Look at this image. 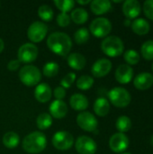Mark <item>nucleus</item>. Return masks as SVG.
<instances>
[{"label": "nucleus", "instance_id": "1", "mask_svg": "<svg viewBox=\"0 0 153 154\" xmlns=\"http://www.w3.org/2000/svg\"><path fill=\"white\" fill-rule=\"evenodd\" d=\"M47 46L53 53L65 57L71 51L72 41L67 33L54 32L50 33L47 39Z\"/></svg>", "mask_w": 153, "mask_h": 154}, {"label": "nucleus", "instance_id": "2", "mask_svg": "<svg viewBox=\"0 0 153 154\" xmlns=\"http://www.w3.org/2000/svg\"><path fill=\"white\" fill-rule=\"evenodd\" d=\"M22 146L27 153H41L47 146V138L41 132H32L23 138Z\"/></svg>", "mask_w": 153, "mask_h": 154}, {"label": "nucleus", "instance_id": "3", "mask_svg": "<svg viewBox=\"0 0 153 154\" xmlns=\"http://www.w3.org/2000/svg\"><path fill=\"white\" fill-rule=\"evenodd\" d=\"M102 51L108 57H118L124 51V44L121 38L115 35L106 37L101 43Z\"/></svg>", "mask_w": 153, "mask_h": 154}, {"label": "nucleus", "instance_id": "4", "mask_svg": "<svg viewBox=\"0 0 153 154\" xmlns=\"http://www.w3.org/2000/svg\"><path fill=\"white\" fill-rule=\"evenodd\" d=\"M19 79L23 85L33 87L41 81V73L37 67L33 65H25L19 71Z\"/></svg>", "mask_w": 153, "mask_h": 154}, {"label": "nucleus", "instance_id": "5", "mask_svg": "<svg viewBox=\"0 0 153 154\" xmlns=\"http://www.w3.org/2000/svg\"><path fill=\"white\" fill-rule=\"evenodd\" d=\"M108 98L110 102L116 107L124 108L130 105L132 97L129 91L124 88L116 87L108 92Z\"/></svg>", "mask_w": 153, "mask_h": 154}, {"label": "nucleus", "instance_id": "6", "mask_svg": "<svg viewBox=\"0 0 153 154\" xmlns=\"http://www.w3.org/2000/svg\"><path fill=\"white\" fill-rule=\"evenodd\" d=\"M89 30L95 37L106 38L112 31V23L106 17H97L91 22Z\"/></svg>", "mask_w": 153, "mask_h": 154}, {"label": "nucleus", "instance_id": "7", "mask_svg": "<svg viewBox=\"0 0 153 154\" xmlns=\"http://www.w3.org/2000/svg\"><path fill=\"white\" fill-rule=\"evenodd\" d=\"M48 33V26L40 21L33 22L27 30V37L28 39L34 43L41 42Z\"/></svg>", "mask_w": 153, "mask_h": 154}, {"label": "nucleus", "instance_id": "8", "mask_svg": "<svg viewBox=\"0 0 153 154\" xmlns=\"http://www.w3.org/2000/svg\"><path fill=\"white\" fill-rule=\"evenodd\" d=\"M52 145L60 151H66L70 149L74 144L73 135L65 131L57 132L52 137Z\"/></svg>", "mask_w": 153, "mask_h": 154}, {"label": "nucleus", "instance_id": "9", "mask_svg": "<svg viewBox=\"0 0 153 154\" xmlns=\"http://www.w3.org/2000/svg\"><path fill=\"white\" fill-rule=\"evenodd\" d=\"M78 125L84 131L92 133L97 129L98 122L96 116L90 112L83 111L77 116Z\"/></svg>", "mask_w": 153, "mask_h": 154}, {"label": "nucleus", "instance_id": "10", "mask_svg": "<svg viewBox=\"0 0 153 154\" xmlns=\"http://www.w3.org/2000/svg\"><path fill=\"white\" fill-rule=\"evenodd\" d=\"M18 60L23 63H30L34 61L38 57V48L33 43H24L18 50Z\"/></svg>", "mask_w": 153, "mask_h": 154}, {"label": "nucleus", "instance_id": "11", "mask_svg": "<svg viewBox=\"0 0 153 154\" xmlns=\"http://www.w3.org/2000/svg\"><path fill=\"white\" fill-rule=\"evenodd\" d=\"M75 148L79 154H95L97 149V145L92 138L83 135L77 139Z\"/></svg>", "mask_w": 153, "mask_h": 154}, {"label": "nucleus", "instance_id": "12", "mask_svg": "<svg viewBox=\"0 0 153 154\" xmlns=\"http://www.w3.org/2000/svg\"><path fill=\"white\" fill-rule=\"evenodd\" d=\"M109 147L115 153H122L129 147V139L125 134L116 133L113 134L109 140Z\"/></svg>", "mask_w": 153, "mask_h": 154}, {"label": "nucleus", "instance_id": "13", "mask_svg": "<svg viewBox=\"0 0 153 154\" xmlns=\"http://www.w3.org/2000/svg\"><path fill=\"white\" fill-rule=\"evenodd\" d=\"M112 69V62L108 59L97 60L91 68L92 75L96 78H103L106 76Z\"/></svg>", "mask_w": 153, "mask_h": 154}, {"label": "nucleus", "instance_id": "14", "mask_svg": "<svg viewBox=\"0 0 153 154\" xmlns=\"http://www.w3.org/2000/svg\"><path fill=\"white\" fill-rule=\"evenodd\" d=\"M115 79L120 84H128L133 78V69L127 64H121L117 67L115 73Z\"/></svg>", "mask_w": 153, "mask_h": 154}, {"label": "nucleus", "instance_id": "15", "mask_svg": "<svg viewBox=\"0 0 153 154\" xmlns=\"http://www.w3.org/2000/svg\"><path fill=\"white\" fill-rule=\"evenodd\" d=\"M123 13L127 19H134L139 16L142 11V6L137 0H126L123 5Z\"/></svg>", "mask_w": 153, "mask_h": 154}, {"label": "nucleus", "instance_id": "16", "mask_svg": "<svg viewBox=\"0 0 153 154\" xmlns=\"http://www.w3.org/2000/svg\"><path fill=\"white\" fill-rule=\"evenodd\" d=\"M134 87L139 90H147L153 85V75L149 72L138 74L133 79Z\"/></svg>", "mask_w": 153, "mask_h": 154}, {"label": "nucleus", "instance_id": "17", "mask_svg": "<svg viewBox=\"0 0 153 154\" xmlns=\"http://www.w3.org/2000/svg\"><path fill=\"white\" fill-rule=\"evenodd\" d=\"M52 97L50 87L47 83H41L37 85L34 89V97L40 103H47Z\"/></svg>", "mask_w": 153, "mask_h": 154}, {"label": "nucleus", "instance_id": "18", "mask_svg": "<svg viewBox=\"0 0 153 154\" xmlns=\"http://www.w3.org/2000/svg\"><path fill=\"white\" fill-rule=\"evenodd\" d=\"M68 114V106L63 100H54L50 105V115L56 119H61Z\"/></svg>", "mask_w": 153, "mask_h": 154}, {"label": "nucleus", "instance_id": "19", "mask_svg": "<svg viewBox=\"0 0 153 154\" xmlns=\"http://www.w3.org/2000/svg\"><path fill=\"white\" fill-rule=\"evenodd\" d=\"M69 105L76 111H85L88 106V99L86 96L76 93L70 97Z\"/></svg>", "mask_w": 153, "mask_h": 154}, {"label": "nucleus", "instance_id": "20", "mask_svg": "<svg viewBox=\"0 0 153 154\" xmlns=\"http://www.w3.org/2000/svg\"><path fill=\"white\" fill-rule=\"evenodd\" d=\"M67 61H68L69 66L75 70L83 69L87 63L86 58L82 54L78 53V52L70 53L67 58Z\"/></svg>", "mask_w": 153, "mask_h": 154}, {"label": "nucleus", "instance_id": "21", "mask_svg": "<svg viewBox=\"0 0 153 154\" xmlns=\"http://www.w3.org/2000/svg\"><path fill=\"white\" fill-rule=\"evenodd\" d=\"M111 8L112 4L108 0H94L90 2V9L96 15L104 14L110 11Z\"/></svg>", "mask_w": 153, "mask_h": 154}, {"label": "nucleus", "instance_id": "22", "mask_svg": "<svg viewBox=\"0 0 153 154\" xmlns=\"http://www.w3.org/2000/svg\"><path fill=\"white\" fill-rule=\"evenodd\" d=\"M132 31L137 35H145L150 32V23L144 18H137L131 24Z\"/></svg>", "mask_w": 153, "mask_h": 154}, {"label": "nucleus", "instance_id": "23", "mask_svg": "<svg viewBox=\"0 0 153 154\" xmlns=\"http://www.w3.org/2000/svg\"><path fill=\"white\" fill-rule=\"evenodd\" d=\"M94 111L95 114L100 117H105L108 115L110 111L109 101L105 97H98L94 103Z\"/></svg>", "mask_w": 153, "mask_h": 154}, {"label": "nucleus", "instance_id": "24", "mask_svg": "<svg viewBox=\"0 0 153 154\" xmlns=\"http://www.w3.org/2000/svg\"><path fill=\"white\" fill-rule=\"evenodd\" d=\"M70 19L77 24H83L88 20V13L82 7L76 8L71 12Z\"/></svg>", "mask_w": 153, "mask_h": 154}, {"label": "nucleus", "instance_id": "25", "mask_svg": "<svg viewBox=\"0 0 153 154\" xmlns=\"http://www.w3.org/2000/svg\"><path fill=\"white\" fill-rule=\"evenodd\" d=\"M3 144L8 149H14L18 146L20 143V138L14 132H8L3 136Z\"/></svg>", "mask_w": 153, "mask_h": 154}, {"label": "nucleus", "instance_id": "26", "mask_svg": "<svg viewBox=\"0 0 153 154\" xmlns=\"http://www.w3.org/2000/svg\"><path fill=\"white\" fill-rule=\"evenodd\" d=\"M115 127L119 131V133H127L132 128V120L127 116H121L116 120Z\"/></svg>", "mask_w": 153, "mask_h": 154}, {"label": "nucleus", "instance_id": "27", "mask_svg": "<svg viewBox=\"0 0 153 154\" xmlns=\"http://www.w3.org/2000/svg\"><path fill=\"white\" fill-rule=\"evenodd\" d=\"M52 125V117L50 114L42 113L36 119V125L40 130H46Z\"/></svg>", "mask_w": 153, "mask_h": 154}, {"label": "nucleus", "instance_id": "28", "mask_svg": "<svg viewBox=\"0 0 153 154\" xmlns=\"http://www.w3.org/2000/svg\"><path fill=\"white\" fill-rule=\"evenodd\" d=\"M94 79L88 75H83L78 78L77 80V88L80 90H87L90 89L94 85Z\"/></svg>", "mask_w": 153, "mask_h": 154}, {"label": "nucleus", "instance_id": "29", "mask_svg": "<svg viewBox=\"0 0 153 154\" xmlns=\"http://www.w3.org/2000/svg\"><path fill=\"white\" fill-rule=\"evenodd\" d=\"M124 59L126 61L127 65L131 66L138 64L141 60V56L138 51H136L133 49H130L124 53Z\"/></svg>", "mask_w": 153, "mask_h": 154}, {"label": "nucleus", "instance_id": "30", "mask_svg": "<svg viewBox=\"0 0 153 154\" xmlns=\"http://www.w3.org/2000/svg\"><path fill=\"white\" fill-rule=\"evenodd\" d=\"M141 52L142 56L146 60H153V40L146 41L141 46Z\"/></svg>", "mask_w": 153, "mask_h": 154}, {"label": "nucleus", "instance_id": "31", "mask_svg": "<svg viewBox=\"0 0 153 154\" xmlns=\"http://www.w3.org/2000/svg\"><path fill=\"white\" fill-rule=\"evenodd\" d=\"M88 40H89V31L85 27L78 29L74 33V41L78 45L85 44Z\"/></svg>", "mask_w": 153, "mask_h": 154}, {"label": "nucleus", "instance_id": "32", "mask_svg": "<svg viewBox=\"0 0 153 154\" xmlns=\"http://www.w3.org/2000/svg\"><path fill=\"white\" fill-rule=\"evenodd\" d=\"M59 70H60L59 65L56 62L50 61V62H47L43 66L42 73L44 76H46L48 78H52V77H55L59 73Z\"/></svg>", "mask_w": 153, "mask_h": 154}, {"label": "nucleus", "instance_id": "33", "mask_svg": "<svg viewBox=\"0 0 153 154\" xmlns=\"http://www.w3.org/2000/svg\"><path fill=\"white\" fill-rule=\"evenodd\" d=\"M38 15L42 21L49 22L53 17V10L48 5H42L38 8Z\"/></svg>", "mask_w": 153, "mask_h": 154}, {"label": "nucleus", "instance_id": "34", "mask_svg": "<svg viewBox=\"0 0 153 154\" xmlns=\"http://www.w3.org/2000/svg\"><path fill=\"white\" fill-rule=\"evenodd\" d=\"M55 6L61 11V13H68L72 10L75 5V2L72 0H55Z\"/></svg>", "mask_w": 153, "mask_h": 154}, {"label": "nucleus", "instance_id": "35", "mask_svg": "<svg viewBox=\"0 0 153 154\" xmlns=\"http://www.w3.org/2000/svg\"><path fill=\"white\" fill-rule=\"evenodd\" d=\"M76 78H77V76H76V74L75 73H73V72H69V73H68L66 76H64L63 77V79L60 80V87H62L63 88H69L72 85H73V83L75 82V80H76Z\"/></svg>", "mask_w": 153, "mask_h": 154}, {"label": "nucleus", "instance_id": "36", "mask_svg": "<svg viewBox=\"0 0 153 154\" xmlns=\"http://www.w3.org/2000/svg\"><path fill=\"white\" fill-rule=\"evenodd\" d=\"M70 16L66 13H60L57 15V23L60 27H66L70 23Z\"/></svg>", "mask_w": 153, "mask_h": 154}, {"label": "nucleus", "instance_id": "37", "mask_svg": "<svg viewBox=\"0 0 153 154\" xmlns=\"http://www.w3.org/2000/svg\"><path fill=\"white\" fill-rule=\"evenodd\" d=\"M143 12L146 17L153 21V0H147L143 4Z\"/></svg>", "mask_w": 153, "mask_h": 154}, {"label": "nucleus", "instance_id": "38", "mask_svg": "<svg viewBox=\"0 0 153 154\" xmlns=\"http://www.w3.org/2000/svg\"><path fill=\"white\" fill-rule=\"evenodd\" d=\"M53 96L55 97L56 100H63V98L66 97V89L62 87H57L53 91Z\"/></svg>", "mask_w": 153, "mask_h": 154}, {"label": "nucleus", "instance_id": "39", "mask_svg": "<svg viewBox=\"0 0 153 154\" xmlns=\"http://www.w3.org/2000/svg\"><path fill=\"white\" fill-rule=\"evenodd\" d=\"M20 64H21V62L18 60H11V61L8 62L7 69L10 71H15L20 67Z\"/></svg>", "mask_w": 153, "mask_h": 154}, {"label": "nucleus", "instance_id": "40", "mask_svg": "<svg viewBox=\"0 0 153 154\" xmlns=\"http://www.w3.org/2000/svg\"><path fill=\"white\" fill-rule=\"evenodd\" d=\"M77 3H78V4H79V5H87V4H89V3H90V1H89V0H86V1L78 0V1H77Z\"/></svg>", "mask_w": 153, "mask_h": 154}, {"label": "nucleus", "instance_id": "41", "mask_svg": "<svg viewBox=\"0 0 153 154\" xmlns=\"http://www.w3.org/2000/svg\"><path fill=\"white\" fill-rule=\"evenodd\" d=\"M5 49V43H4V41L0 38V53L4 51Z\"/></svg>", "mask_w": 153, "mask_h": 154}, {"label": "nucleus", "instance_id": "42", "mask_svg": "<svg viewBox=\"0 0 153 154\" xmlns=\"http://www.w3.org/2000/svg\"><path fill=\"white\" fill-rule=\"evenodd\" d=\"M131 24H132V22H131L130 19H125L124 20V25L125 26H131Z\"/></svg>", "mask_w": 153, "mask_h": 154}, {"label": "nucleus", "instance_id": "43", "mask_svg": "<svg viewBox=\"0 0 153 154\" xmlns=\"http://www.w3.org/2000/svg\"><path fill=\"white\" fill-rule=\"evenodd\" d=\"M151 146H153V135L151 138Z\"/></svg>", "mask_w": 153, "mask_h": 154}, {"label": "nucleus", "instance_id": "44", "mask_svg": "<svg viewBox=\"0 0 153 154\" xmlns=\"http://www.w3.org/2000/svg\"><path fill=\"white\" fill-rule=\"evenodd\" d=\"M114 3H122V1L120 0V1H113Z\"/></svg>", "mask_w": 153, "mask_h": 154}, {"label": "nucleus", "instance_id": "45", "mask_svg": "<svg viewBox=\"0 0 153 154\" xmlns=\"http://www.w3.org/2000/svg\"><path fill=\"white\" fill-rule=\"evenodd\" d=\"M122 154H132V153H130V152H123Z\"/></svg>", "mask_w": 153, "mask_h": 154}, {"label": "nucleus", "instance_id": "46", "mask_svg": "<svg viewBox=\"0 0 153 154\" xmlns=\"http://www.w3.org/2000/svg\"><path fill=\"white\" fill-rule=\"evenodd\" d=\"M152 71H153V64H152Z\"/></svg>", "mask_w": 153, "mask_h": 154}, {"label": "nucleus", "instance_id": "47", "mask_svg": "<svg viewBox=\"0 0 153 154\" xmlns=\"http://www.w3.org/2000/svg\"><path fill=\"white\" fill-rule=\"evenodd\" d=\"M0 5H1V4H0Z\"/></svg>", "mask_w": 153, "mask_h": 154}]
</instances>
